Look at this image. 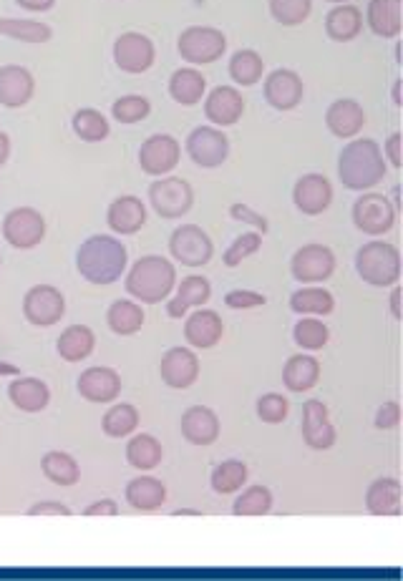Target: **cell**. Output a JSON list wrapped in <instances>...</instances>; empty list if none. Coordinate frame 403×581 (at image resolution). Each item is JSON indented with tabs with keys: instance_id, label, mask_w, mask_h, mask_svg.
<instances>
[{
	"instance_id": "22",
	"label": "cell",
	"mask_w": 403,
	"mask_h": 581,
	"mask_svg": "<svg viewBox=\"0 0 403 581\" xmlns=\"http://www.w3.org/2000/svg\"><path fill=\"white\" fill-rule=\"evenodd\" d=\"M325 126L335 139H356L366 126V111L356 99H338L325 111Z\"/></svg>"
},
{
	"instance_id": "2",
	"label": "cell",
	"mask_w": 403,
	"mask_h": 581,
	"mask_svg": "<svg viewBox=\"0 0 403 581\" xmlns=\"http://www.w3.org/2000/svg\"><path fill=\"white\" fill-rule=\"evenodd\" d=\"M388 164L378 141L353 139L338 156V179L351 192H371L386 179Z\"/></svg>"
},
{
	"instance_id": "56",
	"label": "cell",
	"mask_w": 403,
	"mask_h": 581,
	"mask_svg": "<svg viewBox=\"0 0 403 581\" xmlns=\"http://www.w3.org/2000/svg\"><path fill=\"white\" fill-rule=\"evenodd\" d=\"M16 3L31 13H46L56 6V0H16Z\"/></svg>"
},
{
	"instance_id": "32",
	"label": "cell",
	"mask_w": 403,
	"mask_h": 581,
	"mask_svg": "<svg viewBox=\"0 0 403 581\" xmlns=\"http://www.w3.org/2000/svg\"><path fill=\"white\" fill-rule=\"evenodd\" d=\"M169 96L179 106H197L207 96V78L205 73L197 71L194 66L177 68L169 78Z\"/></svg>"
},
{
	"instance_id": "36",
	"label": "cell",
	"mask_w": 403,
	"mask_h": 581,
	"mask_svg": "<svg viewBox=\"0 0 403 581\" xmlns=\"http://www.w3.org/2000/svg\"><path fill=\"white\" fill-rule=\"evenodd\" d=\"M144 315L142 305L131 300H116L111 302L109 312H106V322H109L111 332L121 335V338H129V335H137L144 327Z\"/></svg>"
},
{
	"instance_id": "46",
	"label": "cell",
	"mask_w": 403,
	"mask_h": 581,
	"mask_svg": "<svg viewBox=\"0 0 403 581\" xmlns=\"http://www.w3.org/2000/svg\"><path fill=\"white\" fill-rule=\"evenodd\" d=\"M313 13V0H270V16L285 28L305 23Z\"/></svg>"
},
{
	"instance_id": "20",
	"label": "cell",
	"mask_w": 403,
	"mask_h": 581,
	"mask_svg": "<svg viewBox=\"0 0 403 581\" xmlns=\"http://www.w3.org/2000/svg\"><path fill=\"white\" fill-rule=\"evenodd\" d=\"M338 431L330 423L328 405L323 400H308L303 408V441L313 451H328L335 446Z\"/></svg>"
},
{
	"instance_id": "35",
	"label": "cell",
	"mask_w": 403,
	"mask_h": 581,
	"mask_svg": "<svg viewBox=\"0 0 403 581\" xmlns=\"http://www.w3.org/2000/svg\"><path fill=\"white\" fill-rule=\"evenodd\" d=\"M320 378V363L313 355H293V358L285 363L283 370V383L285 388L293 390V393H305V390H313L318 385Z\"/></svg>"
},
{
	"instance_id": "4",
	"label": "cell",
	"mask_w": 403,
	"mask_h": 581,
	"mask_svg": "<svg viewBox=\"0 0 403 581\" xmlns=\"http://www.w3.org/2000/svg\"><path fill=\"white\" fill-rule=\"evenodd\" d=\"M356 272L371 287L398 285V280H401V252L391 242H366L356 252Z\"/></svg>"
},
{
	"instance_id": "31",
	"label": "cell",
	"mask_w": 403,
	"mask_h": 581,
	"mask_svg": "<svg viewBox=\"0 0 403 581\" xmlns=\"http://www.w3.org/2000/svg\"><path fill=\"white\" fill-rule=\"evenodd\" d=\"M363 31V13L361 8H356L353 3H341V6H333V11L325 16V33H328L330 41L335 43H348L356 41Z\"/></svg>"
},
{
	"instance_id": "19",
	"label": "cell",
	"mask_w": 403,
	"mask_h": 581,
	"mask_svg": "<svg viewBox=\"0 0 403 581\" xmlns=\"http://www.w3.org/2000/svg\"><path fill=\"white\" fill-rule=\"evenodd\" d=\"M159 375L174 390H187L199 378V358L189 348H172L159 363Z\"/></svg>"
},
{
	"instance_id": "44",
	"label": "cell",
	"mask_w": 403,
	"mask_h": 581,
	"mask_svg": "<svg viewBox=\"0 0 403 581\" xmlns=\"http://www.w3.org/2000/svg\"><path fill=\"white\" fill-rule=\"evenodd\" d=\"M247 466L237 458H230V461L220 463V466L212 471V488L220 496H230V493H237L242 486L247 483Z\"/></svg>"
},
{
	"instance_id": "59",
	"label": "cell",
	"mask_w": 403,
	"mask_h": 581,
	"mask_svg": "<svg viewBox=\"0 0 403 581\" xmlns=\"http://www.w3.org/2000/svg\"><path fill=\"white\" fill-rule=\"evenodd\" d=\"M16 378L18 375V368L16 365H11V363H3V360H0V378Z\"/></svg>"
},
{
	"instance_id": "42",
	"label": "cell",
	"mask_w": 403,
	"mask_h": 581,
	"mask_svg": "<svg viewBox=\"0 0 403 581\" xmlns=\"http://www.w3.org/2000/svg\"><path fill=\"white\" fill-rule=\"evenodd\" d=\"M139 426V410L129 403H116L106 410L101 428L109 438H126L137 431Z\"/></svg>"
},
{
	"instance_id": "30",
	"label": "cell",
	"mask_w": 403,
	"mask_h": 581,
	"mask_svg": "<svg viewBox=\"0 0 403 581\" xmlns=\"http://www.w3.org/2000/svg\"><path fill=\"white\" fill-rule=\"evenodd\" d=\"M164 501H167V486L159 478L139 476L126 486V504L134 511L152 514V511L162 509Z\"/></svg>"
},
{
	"instance_id": "15",
	"label": "cell",
	"mask_w": 403,
	"mask_h": 581,
	"mask_svg": "<svg viewBox=\"0 0 403 581\" xmlns=\"http://www.w3.org/2000/svg\"><path fill=\"white\" fill-rule=\"evenodd\" d=\"M333 194V184H330L328 177L318 172L303 174L293 187L295 209L305 217H320L333 204Z\"/></svg>"
},
{
	"instance_id": "55",
	"label": "cell",
	"mask_w": 403,
	"mask_h": 581,
	"mask_svg": "<svg viewBox=\"0 0 403 581\" xmlns=\"http://www.w3.org/2000/svg\"><path fill=\"white\" fill-rule=\"evenodd\" d=\"M119 514V506L111 501V498H104V501H96V504H91L89 509L84 511V516H116Z\"/></svg>"
},
{
	"instance_id": "33",
	"label": "cell",
	"mask_w": 403,
	"mask_h": 581,
	"mask_svg": "<svg viewBox=\"0 0 403 581\" xmlns=\"http://www.w3.org/2000/svg\"><path fill=\"white\" fill-rule=\"evenodd\" d=\"M96 348V335L89 325H71L61 332L58 338V355H61L66 363H81V360L89 358Z\"/></svg>"
},
{
	"instance_id": "26",
	"label": "cell",
	"mask_w": 403,
	"mask_h": 581,
	"mask_svg": "<svg viewBox=\"0 0 403 581\" xmlns=\"http://www.w3.org/2000/svg\"><path fill=\"white\" fill-rule=\"evenodd\" d=\"M366 23L383 41L398 38L403 31V0H368Z\"/></svg>"
},
{
	"instance_id": "34",
	"label": "cell",
	"mask_w": 403,
	"mask_h": 581,
	"mask_svg": "<svg viewBox=\"0 0 403 581\" xmlns=\"http://www.w3.org/2000/svg\"><path fill=\"white\" fill-rule=\"evenodd\" d=\"M290 310H293L295 315L325 317L335 310V297L330 295L325 287L305 285L290 295Z\"/></svg>"
},
{
	"instance_id": "41",
	"label": "cell",
	"mask_w": 403,
	"mask_h": 581,
	"mask_svg": "<svg viewBox=\"0 0 403 581\" xmlns=\"http://www.w3.org/2000/svg\"><path fill=\"white\" fill-rule=\"evenodd\" d=\"M262 73H265V61L257 51L252 48H242V51L232 53L230 58V78L237 86H255L257 81H262Z\"/></svg>"
},
{
	"instance_id": "39",
	"label": "cell",
	"mask_w": 403,
	"mask_h": 581,
	"mask_svg": "<svg viewBox=\"0 0 403 581\" xmlns=\"http://www.w3.org/2000/svg\"><path fill=\"white\" fill-rule=\"evenodd\" d=\"M0 36L21 43H48L53 31L48 23L28 21V18H0Z\"/></svg>"
},
{
	"instance_id": "54",
	"label": "cell",
	"mask_w": 403,
	"mask_h": 581,
	"mask_svg": "<svg viewBox=\"0 0 403 581\" xmlns=\"http://www.w3.org/2000/svg\"><path fill=\"white\" fill-rule=\"evenodd\" d=\"M28 516H71V509L58 504V501H41V504L31 506Z\"/></svg>"
},
{
	"instance_id": "57",
	"label": "cell",
	"mask_w": 403,
	"mask_h": 581,
	"mask_svg": "<svg viewBox=\"0 0 403 581\" xmlns=\"http://www.w3.org/2000/svg\"><path fill=\"white\" fill-rule=\"evenodd\" d=\"M391 315L393 320H401L403 312H401V287L393 285V292H391Z\"/></svg>"
},
{
	"instance_id": "16",
	"label": "cell",
	"mask_w": 403,
	"mask_h": 581,
	"mask_svg": "<svg viewBox=\"0 0 403 581\" xmlns=\"http://www.w3.org/2000/svg\"><path fill=\"white\" fill-rule=\"evenodd\" d=\"M305 83L293 68H275L265 78V101L275 111H293L303 104Z\"/></svg>"
},
{
	"instance_id": "29",
	"label": "cell",
	"mask_w": 403,
	"mask_h": 581,
	"mask_svg": "<svg viewBox=\"0 0 403 581\" xmlns=\"http://www.w3.org/2000/svg\"><path fill=\"white\" fill-rule=\"evenodd\" d=\"M8 398L23 413H41L51 403V390L43 380L16 375V380L8 385Z\"/></svg>"
},
{
	"instance_id": "52",
	"label": "cell",
	"mask_w": 403,
	"mask_h": 581,
	"mask_svg": "<svg viewBox=\"0 0 403 581\" xmlns=\"http://www.w3.org/2000/svg\"><path fill=\"white\" fill-rule=\"evenodd\" d=\"M401 423V405L396 400H388L378 408L376 413V428L378 431H393Z\"/></svg>"
},
{
	"instance_id": "7",
	"label": "cell",
	"mask_w": 403,
	"mask_h": 581,
	"mask_svg": "<svg viewBox=\"0 0 403 581\" xmlns=\"http://www.w3.org/2000/svg\"><path fill=\"white\" fill-rule=\"evenodd\" d=\"M169 255L184 267H205L215 257V244L210 234L197 224H182L169 237Z\"/></svg>"
},
{
	"instance_id": "49",
	"label": "cell",
	"mask_w": 403,
	"mask_h": 581,
	"mask_svg": "<svg viewBox=\"0 0 403 581\" xmlns=\"http://www.w3.org/2000/svg\"><path fill=\"white\" fill-rule=\"evenodd\" d=\"M290 413V403L285 395L280 393H267L257 400V418L262 423H270V426H278L288 418Z\"/></svg>"
},
{
	"instance_id": "12",
	"label": "cell",
	"mask_w": 403,
	"mask_h": 581,
	"mask_svg": "<svg viewBox=\"0 0 403 581\" xmlns=\"http://www.w3.org/2000/svg\"><path fill=\"white\" fill-rule=\"evenodd\" d=\"M3 237L16 249H33L46 239V219L33 207H16L3 219Z\"/></svg>"
},
{
	"instance_id": "51",
	"label": "cell",
	"mask_w": 403,
	"mask_h": 581,
	"mask_svg": "<svg viewBox=\"0 0 403 581\" xmlns=\"http://www.w3.org/2000/svg\"><path fill=\"white\" fill-rule=\"evenodd\" d=\"M225 305L230 310H252V307L267 305V297L255 290H232L225 295Z\"/></svg>"
},
{
	"instance_id": "5",
	"label": "cell",
	"mask_w": 403,
	"mask_h": 581,
	"mask_svg": "<svg viewBox=\"0 0 403 581\" xmlns=\"http://www.w3.org/2000/svg\"><path fill=\"white\" fill-rule=\"evenodd\" d=\"M177 51L189 66H207V63H215L225 56L227 36L220 28L189 26L179 36Z\"/></svg>"
},
{
	"instance_id": "62",
	"label": "cell",
	"mask_w": 403,
	"mask_h": 581,
	"mask_svg": "<svg viewBox=\"0 0 403 581\" xmlns=\"http://www.w3.org/2000/svg\"><path fill=\"white\" fill-rule=\"evenodd\" d=\"M325 3H333V6H341V3H348V0H325Z\"/></svg>"
},
{
	"instance_id": "50",
	"label": "cell",
	"mask_w": 403,
	"mask_h": 581,
	"mask_svg": "<svg viewBox=\"0 0 403 581\" xmlns=\"http://www.w3.org/2000/svg\"><path fill=\"white\" fill-rule=\"evenodd\" d=\"M230 217L235 219V222L250 224V227H255V232H260V234L270 232V224H267L265 214L255 212V209H252L250 204H245V202H235V204H232V207H230Z\"/></svg>"
},
{
	"instance_id": "47",
	"label": "cell",
	"mask_w": 403,
	"mask_h": 581,
	"mask_svg": "<svg viewBox=\"0 0 403 581\" xmlns=\"http://www.w3.org/2000/svg\"><path fill=\"white\" fill-rule=\"evenodd\" d=\"M152 114V104H149L147 96H139V94H126V96H119V99L114 101V106H111V116H114V121H119V124H139V121H144L147 116Z\"/></svg>"
},
{
	"instance_id": "28",
	"label": "cell",
	"mask_w": 403,
	"mask_h": 581,
	"mask_svg": "<svg viewBox=\"0 0 403 581\" xmlns=\"http://www.w3.org/2000/svg\"><path fill=\"white\" fill-rule=\"evenodd\" d=\"M366 509L373 516H401L403 488L396 478H378L366 491Z\"/></svg>"
},
{
	"instance_id": "3",
	"label": "cell",
	"mask_w": 403,
	"mask_h": 581,
	"mask_svg": "<svg viewBox=\"0 0 403 581\" xmlns=\"http://www.w3.org/2000/svg\"><path fill=\"white\" fill-rule=\"evenodd\" d=\"M177 287V267L162 255H147L126 272V292L144 305L164 302Z\"/></svg>"
},
{
	"instance_id": "1",
	"label": "cell",
	"mask_w": 403,
	"mask_h": 581,
	"mask_svg": "<svg viewBox=\"0 0 403 581\" xmlns=\"http://www.w3.org/2000/svg\"><path fill=\"white\" fill-rule=\"evenodd\" d=\"M129 265V252L121 239L111 234H94L81 242L76 252V270L91 285H114Z\"/></svg>"
},
{
	"instance_id": "40",
	"label": "cell",
	"mask_w": 403,
	"mask_h": 581,
	"mask_svg": "<svg viewBox=\"0 0 403 581\" xmlns=\"http://www.w3.org/2000/svg\"><path fill=\"white\" fill-rule=\"evenodd\" d=\"M71 129L86 144H101V141L109 139L111 124L99 109H79L71 119Z\"/></svg>"
},
{
	"instance_id": "23",
	"label": "cell",
	"mask_w": 403,
	"mask_h": 581,
	"mask_svg": "<svg viewBox=\"0 0 403 581\" xmlns=\"http://www.w3.org/2000/svg\"><path fill=\"white\" fill-rule=\"evenodd\" d=\"M79 395L89 403H114L121 395V375L114 368L94 365L81 373Z\"/></svg>"
},
{
	"instance_id": "17",
	"label": "cell",
	"mask_w": 403,
	"mask_h": 581,
	"mask_svg": "<svg viewBox=\"0 0 403 581\" xmlns=\"http://www.w3.org/2000/svg\"><path fill=\"white\" fill-rule=\"evenodd\" d=\"M247 104L242 99L240 89L235 86H217L205 96V116L212 126L225 129V126H235L245 114Z\"/></svg>"
},
{
	"instance_id": "60",
	"label": "cell",
	"mask_w": 403,
	"mask_h": 581,
	"mask_svg": "<svg viewBox=\"0 0 403 581\" xmlns=\"http://www.w3.org/2000/svg\"><path fill=\"white\" fill-rule=\"evenodd\" d=\"M401 78H396V81H393V106H396V109H401L403 106V101H401Z\"/></svg>"
},
{
	"instance_id": "6",
	"label": "cell",
	"mask_w": 403,
	"mask_h": 581,
	"mask_svg": "<svg viewBox=\"0 0 403 581\" xmlns=\"http://www.w3.org/2000/svg\"><path fill=\"white\" fill-rule=\"evenodd\" d=\"M149 204L162 219H182L194 207V189L182 177L167 174V177H159L157 182H152Z\"/></svg>"
},
{
	"instance_id": "25",
	"label": "cell",
	"mask_w": 403,
	"mask_h": 581,
	"mask_svg": "<svg viewBox=\"0 0 403 581\" xmlns=\"http://www.w3.org/2000/svg\"><path fill=\"white\" fill-rule=\"evenodd\" d=\"M222 335H225V322H222V317L215 310H202L199 307L184 322V338L197 350L215 348L222 340Z\"/></svg>"
},
{
	"instance_id": "37",
	"label": "cell",
	"mask_w": 403,
	"mask_h": 581,
	"mask_svg": "<svg viewBox=\"0 0 403 581\" xmlns=\"http://www.w3.org/2000/svg\"><path fill=\"white\" fill-rule=\"evenodd\" d=\"M162 456V443L154 436H149V433L134 436L126 443V461H129L131 468H137V471H154L162 463Z\"/></svg>"
},
{
	"instance_id": "14",
	"label": "cell",
	"mask_w": 403,
	"mask_h": 581,
	"mask_svg": "<svg viewBox=\"0 0 403 581\" xmlns=\"http://www.w3.org/2000/svg\"><path fill=\"white\" fill-rule=\"evenodd\" d=\"M23 315L31 325L51 327L66 315V297L53 285H36L23 297Z\"/></svg>"
},
{
	"instance_id": "38",
	"label": "cell",
	"mask_w": 403,
	"mask_h": 581,
	"mask_svg": "<svg viewBox=\"0 0 403 581\" xmlns=\"http://www.w3.org/2000/svg\"><path fill=\"white\" fill-rule=\"evenodd\" d=\"M41 471L56 486H74L81 478V468L76 458L63 451H48L41 461Z\"/></svg>"
},
{
	"instance_id": "13",
	"label": "cell",
	"mask_w": 403,
	"mask_h": 581,
	"mask_svg": "<svg viewBox=\"0 0 403 581\" xmlns=\"http://www.w3.org/2000/svg\"><path fill=\"white\" fill-rule=\"evenodd\" d=\"M182 159V144L172 134H154L139 149V166L149 177H167Z\"/></svg>"
},
{
	"instance_id": "53",
	"label": "cell",
	"mask_w": 403,
	"mask_h": 581,
	"mask_svg": "<svg viewBox=\"0 0 403 581\" xmlns=\"http://www.w3.org/2000/svg\"><path fill=\"white\" fill-rule=\"evenodd\" d=\"M401 144H403V136L398 134H391L386 139V144H383V159L386 161H391V166L393 169H401L403 166V154H401Z\"/></svg>"
},
{
	"instance_id": "21",
	"label": "cell",
	"mask_w": 403,
	"mask_h": 581,
	"mask_svg": "<svg viewBox=\"0 0 403 581\" xmlns=\"http://www.w3.org/2000/svg\"><path fill=\"white\" fill-rule=\"evenodd\" d=\"M36 94V78L23 66H0V106L23 109Z\"/></svg>"
},
{
	"instance_id": "63",
	"label": "cell",
	"mask_w": 403,
	"mask_h": 581,
	"mask_svg": "<svg viewBox=\"0 0 403 581\" xmlns=\"http://www.w3.org/2000/svg\"><path fill=\"white\" fill-rule=\"evenodd\" d=\"M0 265H3V257H0Z\"/></svg>"
},
{
	"instance_id": "8",
	"label": "cell",
	"mask_w": 403,
	"mask_h": 581,
	"mask_svg": "<svg viewBox=\"0 0 403 581\" xmlns=\"http://www.w3.org/2000/svg\"><path fill=\"white\" fill-rule=\"evenodd\" d=\"M353 224L361 229L368 237H383L393 229L396 224L398 212L393 209V204L388 202V197L376 192H363L361 197L353 204Z\"/></svg>"
},
{
	"instance_id": "10",
	"label": "cell",
	"mask_w": 403,
	"mask_h": 581,
	"mask_svg": "<svg viewBox=\"0 0 403 581\" xmlns=\"http://www.w3.org/2000/svg\"><path fill=\"white\" fill-rule=\"evenodd\" d=\"M154 61H157V48L152 38L144 33L126 31L114 41V63L119 71L139 76V73H147Z\"/></svg>"
},
{
	"instance_id": "48",
	"label": "cell",
	"mask_w": 403,
	"mask_h": 581,
	"mask_svg": "<svg viewBox=\"0 0 403 581\" xmlns=\"http://www.w3.org/2000/svg\"><path fill=\"white\" fill-rule=\"evenodd\" d=\"M262 247V234L260 232H245L240 234V237L235 239V242L227 247L225 257H222V262H225V267H230V270H235V267H240L242 262L247 260V257L257 255Z\"/></svg>"
},
{
	"instance_id": "45",
	"label": "cell",
	"mask_w": 403,
	"mask_h": 581,
	"mask_svg": "<svg viewBox=\"0 0 403 581\" xmlns=\"http://www.w3.org/2000/svg\"><path fill=\"white\" fill-rule=\"evenodd\" d=\"M293 340L298 348L315 353V350H323L325 345H328L330 330L323 320H318V317H303V320L295 325Z\"/></svg>"
},
{
	"instance_id": "61",
	"label": "cell",
	"mask_w": 403,
	"mask_h": 581,
	"mask_svg": "<svg viewBox=\"0 0 403 581\" xmlns=\"http://www.w3.org/2000/svg\"><path fill=\"white\" fill-rule=\"evenodd\" d=\"M174 516H202V511H192V509H177Z\"/></svg>"
},
{
	"instance_id": "24",
	"label": "cell",
	"mask_w": 403,
	"mask_h": 581,
	"mask_svg": "<svg viewBox=\"0 0 403 581\" xmlns=\"http://www.w3.org/2000/svg\"><path fill=\"white\" fill-rule=\"evenodd\" d=\"M182 436L192 446H212L220 438V418L207 405H192L182 415Z\"/></svg>"
},
{
	"instance_id": "27",
	"label": "cell",
	"mask_w": 403,
	"mask_h": 581,
	"mask_svg": "<svg viewBox=\"0 0 403 581\" xmlns=\"http://www.w3.org/2000/svg\"><path fill=\"white\" fill-rule=\"evenodd\" d=\"M212 297V285L207 277L202 275H189L179 282L177 295L167 302V312L174 320H182L192 307H202L205 302H210Z\"/></svg>"
},
{
	"instance_id": "18",
	"label": "cell",
	"mask_w": 403,
	"mask_h": 581,
	"mask_svg": "<svg viewBox=\"0 0 403 581\" xmlns=\"http://www.w3.org/2000/svg\"><path fill=\"white\" fill-rule=\"evenodd\" d=\"M106 224H109L111 232L121 234V237L142 232L144 224H147V204L134 194L116 197L106 209Z\"/></svg>"
},
{
	"instance_id": "58",
	"label": "cell",
	"mask_w": 403,
	"mask_h": 581,
	"mask_svg": "<svg viewBox=\"0 0 403 581\" xmlns=\"http://www.w3.org/2000/svg\"><path fill=\"white\" fill-rule=\"evenodd\" d=\"M8 156H11V136L0 131V166H6Z\"/></svg>"
},
{
	"instance_id": "9",
	"label": "cell",
	"mask_w": 403,
	"mask_h": 581,
	"mask_svg": "<svg viewBox=\"0 0 403 581\" xmlns=\"http://www.w3.org/2000/svg\"><path fill=\"white\" fill-rule=\"evenodd\" d=\"M335 252L325 244L310 242L303 244L290 260V272L298 282L303 285H318V282H325L333 277L335 272Z\"/></svg>"
},
{
	"instance_id": "11",
	"label": "cell",
	"mask_w": 403,
	"mask_h": 581,
	"mask_svg": "<svg viewBox=\"0 0 403 581\" xmlns=\"http://www.w3.org/2000/svg\"><path fill=\"white\" fill-rule=\"evenodd\" d=\"M187 154L202 169H217L230 156V139L217 126H197L187 136Z\"/></svg>"
},
{
	"instance_id": "43",
	"label": "cell",
	"mask_w": 403,
	"mask_h": 581,
	"mask_svg": "<svg viewBox=\"0 0 403 581\" xmlns=\"http://www.w3.org/2000/svg\"><path fill=\"white\" fill-rule=\"evenodd\" d=\"M270 511H273V491L267 486H247L232 506L235 516H267Z\"/></svg>"
}]
</instances>
